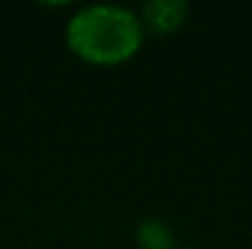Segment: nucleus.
Segmentation results:
<instances>
[{
	"mask_svg": "<svg viewBox=\"0 0 252 249\" xmlns=\"http://www.w3.org/2000/svg\"><path fill=\"white\" fill-rule=\"evenodd\" d=\"M145 37L140 17L120 5H86L66 25L69 47L93 64H120L130 59Z\"/></svg>",
	"mask_w": 252,
	"mask_h": 249,
	"instance_id": "nucleus-1",
	"label": "nucleus"
},
{
	"mask_svg": "<svg viewBox=\"0 0 252 249\" xmlns=\"http://www.w3.org/2000/svg\"><path fill=\"white\" fill-rule=\"evenodd\" d=\"M186 10L189 5L184 0H150L145 7H142V27L147 25L152 32H171L176 29L184 17H186Z\"/></svg>",
	"mask_w": 252,
	"mask_h": 249,
	"instance_id": "nucleus-2",
	"label": "nucleus"
},
{
	"mask_svg": "<svg viewBox=\"0 0 252 249\" xmlns=\"http://www.w3.org/2000/svg\"><path fill=\"white\" fill-rule=\"evenodd\" d=\"M140 242L147 249H167L169 247V232L159 222H147L140 230Z\"/></svg>",
	"mask_w": 252,
	"mask_h": 249,
	"instance_id": "nucleus-3",
	"label": "nucleus"
}]
</instances>
